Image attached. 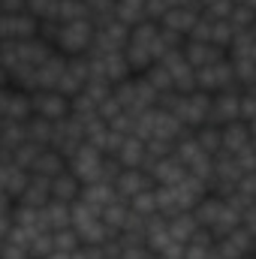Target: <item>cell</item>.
Returning <instances> with one entry per match:
<instances>
[{
	"instance_id": "obj_42",
	"label": "cell",
	"mask_w": 256,
	"mask_h": 259,
	"mask_svg": "<svg viewBox=\"0 0 256 259\" xmlns=\"http://www.w3.org/2000/svg\"><path fill=\"white\" fill-rule=\"evenodd\" d=\"M0 253H3V259H33V253H30V244L15 241V238H6Z\"/></svg>"
},
{
	"instance_id": "obj_51",
	"label": "cell",
	"mask_w": 256,
	"mask_h": 259,
	"mask_svg": "<svg viewBox=\"0 0 256 259\" xmlns=\"http://www.w3.org/2000/svg\"><path fill=\"white\" fill-rule=\"evenodd\" d=\"M253 238H256V232H253Z\"/></svg>"
},
{
	"instance_id": "obj_18",
	"label": "cell",
	"mask_w": 256,
	"mask_h": 259,
	"mask_svg": "<svg viewBox=\"0 0 256 259\" xmlns=\"http://www.w3.org/2000/svg\"><path fill=\"white\" fill-rule=\"evenodd\" d=\"M112 157H118L124 169H145V160H148V142L139 139L136 133H127L124 142H121V148H118V154H112Z\"/></svg>"
},
{
	"instance_id": "obj_1",
	"label": "cell",
	"mask_w": 256,
	"mask_h": 259,
	"mask_svg": "<svg viewBox=\"0 0 256 259\" xmlns=\"http://www.w3.org/2000/svg\"><path fill=\"white\" fill-rule=\"evenodd\" d=\"M163 58L160 49V24L157 21H142L133 27L130 33V46H127V61L133 66V72H148L151 66Z\"/></svg>"
},
{
	"instance_id": "obj_31",
	"label": "cell",
	"mask_w": 256,
	"mask_h": 259,
	"mask_svg": "<svg viewBox=\"0 0 256 259\" xmlns=\"http://www.w3.org/2000/svg\"><path fill=\"white\" fill-rule=\"evenodd\" d=\"M169 223H172V232L187 244L193 235L202 229V223H199V217H196V211H181V214H175V217H169Z\"/></svg>"
},
{
	"instance_id": "obj_37",
	"label": "cell",
	"mask_w": 256,
	"mask_h": 259,
	"mask_svg": "<svg viewBox=\"0 0 256 259\" xmlns=\"http://www.w3.org/2000/svg\"><path fill=\"white\" fill-rule=\"evenodd\" d=\"M84 18H91L88 0H61L58 21H84Z\"/></svg>"
},
{
	"instance_id": "obj_14",
	"label": "cell",
	"mask_w": 256,
	"mask_h": 259,
	"mask_svg": "<svg viewBox=\"0 0 256 259\" xmlns=\"http://www.w3.org/2000/svg\"><path fill=\"white\" fill-rule=\"evenodd\" d=\"M130 33H133L130 24H124L121 18H112V21H106V24L97 27V33H94V49H91V52H127Z\"/></svg>"
},
{
	"instance_id": "obj_12",
	"label": "cell",
	"mask_w": 256,
	"mask_h": 259,
	"mask_svg": "<svg viewBox=\"0 0 256 259\" xmlns=\"http://www.w3.org/2000/svg\"><path fill=\"white\" fill-rule=\"evenodd\" d=\"M241 97H244V88H229V91L214 94L208 124L226 127V124H232V121H241Z\"/></svg>"
},
{
	"instance_id": "obj_39",
	"label": "cell",
	"mask_w": 256,
	"mask_h": 259,
	"mask_svg": "<svg viewBox=\"0 0 256 259\" xmlns=\"http://www.w3.org/2000/svg\"><path fill=\"white\" fill-rule=\"evenodd\" d=\"M30 253H33V259H46L49 253H55V232L46 229V232L33 235L30 238Z\"/></svg>"
},
{
	"instance_id": "obj_33",
	"label": "cell",
	"mask_w": 256,
	"mask_h": 259,
	"mask_svg": "<svg viewBox=\"0 0 256 259\" xmlns=\"http://www.w3.org/2000/svg\"><path fill=\"white\" fill-rule=\"evenodd\" d=\"M196 133V139L202 142V148L208 151V154H220L223 151V127H217V124H202L199 130H193Z\"/></svg>"
},
{
	"instance_id": "obj_20",
	"label": "cell",
	"mask_w": 256,
	"mask_h": 259,
	"mask_svg": "<svg viewBox=\"0 0 256 259\" xmlns=\"http://www.w3.org/2000/svg\"><path fill=\"white\" fill-rule=\"evenodd\" d=\"M184 55H187V61H190L196 69H202V66H211V64H217V61H223L229 52H226V49H220V46L202 42V39H187Z\"/></svg>"
},
{
	"instance_id": "obj_5",
	"label": "cell",
	"mask_w": 256,
	"mask_h": 259,
	"mask_svg": "<svg viewBox=\"0 0 256 259\" xmlns=\"http://www.w3.org/2000/svg\"><path fill=\"white\" fill-rule=\"evenodd\" d=\"M175 157L184 163L187 172L199 175V178H205V181L211 184V175H214V154H208V151L202 148V142L196 139L193 130L178 142V145H175Z\"/></svg>"
},
{
	"instance_id": "obj_21",
	"label": "cell",
	"mask_w": 256,
	"mask_h": 259,
	"mask_svg": "<svg viewBox=\"0 0 256 259\" xmlns=\"http://www.w3.org/2000/svg\"><path fill=\"white\" fill-rule=\"evenodd\" d=\"M115 187H118V193L124 196V199H133V196L145 193V190H151L157 184H154V178H151L148 169H124L121 178L115 181Z\"/></svg>"
},
{
	"instance_id": "obj_40",
	"label": "cell",
	"mask_w": 256,
	"mask_h": 259,
	"mask_svg": "<svg viewBox=\"0 0 256 259\" xmlns=\"http://www.w3.org/2000/svg\"><path fill=\"white\" fill-rule=\"evenodd\" d=\"M58 9H61V0H27V12H33L39 21L58 18Z\"/></svg>"
},
{
	"instance_id": "obj_22",
	"label": "cell",
	"mask_w": 256,
	"mask_h": 259,
	"mask_svg": "<svg viewBox=\"0 0 256 259\" xmlns=\"http://www.w3.org/2000/svg\"><path fill=\"white\" fill-rule=\"evenodd\" d=\"M118 196H121V193H118V187H115L112 181H91V184H84V187H81V202H88V205H91V208H97L100 214H103V211L118 199Z\"/></svg>"
},
{
	"instance_id": "obj_13",
	"label": "cell",
	"mask_w": 256,
	"mask_h": 259,
	"mask_svg": "<svg viewBox=\"0 0 256 259\" xmlns=\"http://www.w3.org/2000/svg\"><path fill=\"white\" fill-rule=\"evenodd\" d=\"M88 142V133H84V121H78L75 115H69L64 121L55 124V139H52V148H58L66 160Z\"/></svg>"
},
{
	"instance_id": "obj_17",
	"label": "cell",
	"mask_w": 256,
	"mask_h": 259,
	"mask_svg": "<svg viewBox=\"0 0 256 259\" xmlns=\"http://www.w3.org/2000/svg\"><path fill=\"white\" fill-rule=\"evenodd\" d=\"M30 178H33V172L24 169V166H18L15 160H3L0 163V193H9V196L18 199V196L27 190Z\"/></svg>"
},
{
	"instance_id": "obj_44",
	"label": "cell",
	"mask_w": 256,
	"mask_h": 259,
	"mask_svg": "<svg viewBox=\"0 0 256 259\" xmlns=\"http://www.w3.org/2000/svg\"><path fill=\"white\" fill-rule=\"evenodd\" d=\"M3 15H15V12H27V0H3L0 3Z\"/></svg>"
},
{
	"instance_id": "obj_2",
	"label": "cell",
	"mask_w": 256,
	"mask_h": 259,
	"mask_svg": "<svg viewBox=\"0 0 256 259\" xmlns=\"http://www.w3.org/2000/svg\"><path fill=\"white\" fill-rule=\"evenodd\" d=\"M115 97L121 100V106H124L127 112H133V115H139V112H148V109L160 106V91L148 81V75H145V72L130 75L127 81L115 84Z\"/></svg>"
},
{
	"instance_id": "obj_9",
	"label": "cell",
	"mask_w": 256,
	"mask_h": 259,
	"mask_svg": "<svg viewBox=\"0 0 256 259\" xmlns=\"http://www.w3.org/2000/svg\"><path fill=\"white\" fill-rule=\"evenodd\" d=\"M0 118L9 121H30L33 118V94L18 84H3L0 94Z\"/></svg>"
},
{
	"instance_id": "obj_26",
	"label": "cell",
	"mask_w": 256,
	"mask_h": 259,
	"mask_svg": "<svg viewBox=\"0 0 256 259\" xmlns=\"http://www.w3.org/2000/svg\"><path fill=\"white\" fill-rule=\"evenodd\" d=\"M253 142V133H250V124L247 121H232V124H226L223 127V148L226 151H241V148H247Z\"/></svg>"
},
{
	"instance_id": "obj_6",
	"label": "cell",
	"mask_w": 256,
	"mask_h": 259,
	"mask_svg": "<svg viewBox=\"0 0 256 259\" xmlns=\"http://www.w3.org/2000/svg\"><path fill=\"white\" fill-rule=\"evenodd\" d=\"M187 39H202V42H211V46H220V49L229 52V46L235 39V27L229 24V18H214L208 12H202L199 24L193 27V33Z\"/></svg>"
},
{
	"instance_id": "obj_16",
	"label": "cell",
	"mask_w": 256,
	"mask_h": 259,
	"mask_svg": "<svg viewBox=\"0 0 256 259\" xmlns=\"http://www.w3.org/2000/svg\"><path fill=\"white\" fill-rule=\"evenodd\" d=\"M88 81H91V64H88V55H75V58L66 61V69H64V75H61L58 91L72 100V97H78V94L88 88Z\"/></svg>"
},
{
	"instance_id": "obj_32",
	"label": "cell",
	"mask_w": 256,
	"mask_h": 259,
	"mask_svg": "<svg viewBox=\"0 0 256 259\" xmlns=\"http://www.w3.org/2000/svg\"><path fill=\"white\" fill-rule=\"evenodd\" d=\"M127 217H130V199H124V196H118V199L103 211V220L109 223V229H112L115 235H121V229H124Z\"/></svg>"
},
{
	"instance_id": "obj_28",
	"label": "cell",
	"mask_w": 256,
	"mask_h": 259,
	"mask_svg": "<svg viewBox=\"0 0 256 259\" xmlns=\"http://www.w3.org/2000/svg\"><path fill=\"white\" fill-rule=\"evenodd\" d=\"M64 169H69V160H66L58 148H52V145L39 154V160H36V166H33V172H36V175H49V178L61 175Z\"/></svg>"
},
{
	"instance_id": "obj_19",
	"label": "cell",
	"mask_w": 256,
	"mask_h": 259,
	"mask_svg": "<svg viewBox=\"0 0 256 259\" xmlns=\"http://www.w3.org/2000/svg\"><path fill=\"white\" fill-rule=\"evenodd\" d=\"M199 18H202V3H187V6H175V9H169V15H166L160 24H166V27H172V30L190 36L193 27L199 24Z\"/></svg>"
},
{
	"instance_id": "obj_36",
	"label": "cell",
	"mask_w": 256,
	"mask_h": 259,
	"mask_svg": "<svg viewBox=\"0 0 256 259\" xmlns=\"http://www.w3.org/2000/svg\"><path fill=\"white\" fill-rule=\"evenodd\" d=\"M229 24H232L235 30H250L256 24V6L235 0V6H232V12H229Z\"/></svg>"
},
{
	"instance_id": "obj_35",
	"label": "cell",
	"mask_w": 256,
	"mask_h": 259,
	"mask_svg": "<svg viewBox=\"0 0 256 259\" xmlns=\"http://www.w3.org/2000/svg\"><path fill=\"white\" fill-rule=\"evenodd\" d=\"M130 208H133L136 214H142V217H154V214H160V202H157V187H151V190H145V193L133 196V199H130Z\"/></svg>"
},
{
	"instance_id": "obj_46",
	"label": "cell",
	"mask_w": 256,
	"mask_h": 259,
	"mask_svg": "<svg viewBox=\"0 0 256 259\" xmlns=\"http://www.w3.org/2000/svg\"><path fill=\"white\" fill-rule=\"evenodd\" d=\"M46 259H72V253L69 250H55V253H49Z\"/></svg>"
},
{
	"instance_id": "obj_24",
	"label": "cell",
	"mask_w": 256,
	"mask_h": 259,
	"mask_svg": "<svg viewBox=\"0 0 256 259\" xmlns=\"http://www.w3.org/2000/svg\"><path fill=\"white\" fill-rule=\"evenodd\" d=\"M52 199H55V193H52V178L49 175H36V172H33L27 190L18 196L21 205H33V208H46Z\"/></svg>"
},
{
	"instance_id": "obj_45",
	"label": "cell",
	"mask_w": 256,
	"mask_h": 259,
	"mask_svg": "<svg viewBox=\"0 0 256 259\" xmlns=\"http://www.w3.org/2000/svg\"><path fill=\"white\" fill-rule=\"evenodd\" d=\"M238 190H241L244 196H250V199H256V172H247V175L241 178Z\"/></svg>"
},
{
	"instance_id": "obj_30",
	"label": "cell",
	"mask_w": 256,
	"mask_h": 259,
	"mask_svg": "<svg viewBox=\"0 0 256 259\" xmlns=\"http://www.w3.org/2000/svg\"><path fill=\"white\" fill-rule=\"evenodd\" d=\"M21 142H27V121H9L0 118V148H18Z\"/></svg>"
},
{
	"instance_id": "obj_48",
	"label": "cell",
	"mask_w": 256,
	"mask_h": 259,
	"mask_svg": "<svg viewBox=\"0 0 256 259\" xmlns=\"http://www.w3.org/2000/svg\"><path fill=\"white\" fill-rule=\"evenodd\" d=\"M238 3H250V6H256V0H238Z\"/></svg>"
},
{
	"instance_id": "obj_43",
	"label": "cell",
	"mask_w": 256,
	"mask_h": 259,
	"mask_svg": "<svg viewBox=\"0 0 256 259\" xmlns=\"http://www.w3.org/2000/svg\"><path fill=\"white\" fill-rule=\"evenodd\" d=\"M253 118H256V97L244 91V97H241V121H247V124H250Z\"/></svg>"
},
{
	"instance_id": "obj_10",
	"label": "cell",
	"mask_w": 256,
	"mask_h": 259,
	"mask_svg": "<svg viewBox=\"0 0 256 259\" xmlns=\"http://www.w3.org/2000/svg\"><path fill=\"white\" fill-rule=\"evenodd\" d=\"M106 157H109V154H106L103 148H97V145L84 142V145L69 157V169H72L84 184H91V181H100V172H103Z\"/></svg>"
},
{
	"instance_id": "obj_4",
	"label": "cell",
	"mask_w": 256,
	"mask_h": 259,
	"mask_svg": "<svg viewBox=\"0 0 256 259\" xmlns=\"http://www.w3.org/2000/svg\"><path fill=\"white\" fill-rule=\"evenodd\" d=\"M94 21L84 18V21H61V30H58V39H55V49L64 52L69 58L75 55H88L94 49Z\"/></svg>"
},
{
	"instance_id": "obj_15",
	"label": "cell",
	"mask_w": 256,
	"mask_h": 259,
	"mask_svg": "<svg viewBox=\"0 0 256 259\" xmlns=\"http://www.w3.org/2000/svg\"><path fill=\"white\" fill-rule=\"evenodd\" d=\"M39 18L33 12H15V15H3L0 18V36L3 39H15V42H24V39H36L39 36Z\"/></svg>"
},
{
	"instance_id": "obj_27",
	"label": "cell",
	"mask_w": 256,
	"mask_h": 259,
	"mask_svg": "<svg viewBox=\"0 0 256 259\" xmlns=\"http://www.w3.org/2000/svg\"><path fill=\"white\" fill-rule=\"evenodd\" d=\"M42 214H46V223H49L52 232H55V229H66V226H72V202L52 199V202L42 208Z\"/></svg>"
},
{
	"instance_id": "obj_34",
	"label": "cell",
	"mask_w": 256,
	"mask_h": 259,
	"mask_svg": "<svg viewBox=\"0 0 256 259\" xmlns=\"http://www.w3.org/2000/svg\"><path fill=\"white\" fill-rule=\"evenodd\" d=\"M27 139L39 142V145H52V139H55V121H46V118L33 115L27 121Z\"/></svg>"
},
{
	"instance_id": "obj_11",
	"label": "cell",
	"mask_w": 256,
	"mask_h": 259,
	"mask_svg": "<svg viewBox=\"0 0 256 259\" xmlns=\"http://www.w3.org/2000/svg\"><path fill=\"white\" fill-rule=\"evenodd\" d=\"M196 72H199V91L220 94V91H229V88H241L238 78H235V66L229 61V55L223 61H217V64L196 69Z\"/></svg>"
},
{
	"instance_id": "obj_8",
	"label": "cell",
	"mask_w": 256,
	"mask_h": 259,
	"mask_svg": "<svg viewBox=\"0 0 256 259\" xmlns=\"http://www.w3.org/2000/svg\"><path fill=\"white\" fill-rule=\"evenodd\" d=\"M253 253H256L253 232L244 229V226H238L235 232L217 238V244L211 250V259H247V256H253Z\"/></svg>"
},
{
	"instance_id": "obj_3",
	"label": "cell",
	"mask_w": 256,
	"mask_h": 259,
	"mask_svg": "<svg viewBox=\"0 0 256 259\" xmlns=\"http://www.w3.org/2000/svg\"><path fill=\"white\" fill-rule=\"evenodd\" d=\"M72 229L78 232L81 244H106L109 238H115V232L109 229V223L103 220V214L97 208H91L88 202H72Z\"/></svg>"
},
{
	"instance_id": "obj_7",
	"label": "cell",
	"mask_w": 256,
	"mask_h": 259,
	"mask_svg": "<svg viewBox=\"0 0 256 259\" xmlns=\"http://www.w3.org/2000/svg\"><path fill=\"white\" fill-rule=\"evenodd\" d=\"M33 115L46 118V121H64L72 115V100L61 94L58 88H42V91H33Z\"/></svg>"
},
{
	"instance_id": "obj_41",
	"label": "cell",
	"mask_w": 256,
	"mask_h": 259,
	"mask_svg": "<svg viewBox=\"0 0 256 259\" xmlns=\"http://www.w3.org/2000/svg\"><path fill=\"white\" fill-rule=\"evenodd\" d=\"M81 247V238H78V232L72 229V226H66V229H55V250H78Z\"/></svg>"
},
{
	"instance_id": "obj_47",
	"label": "cell",
	"mask_w": 256,
	"mask_h": 259,
	"mask_svg": "<svg viewBox=\"0 0 256 259\" xmlns=\"http://www.w3.org/2000/svg\"><path fill=\"white\" fill-rule=\"evenodd\" d=\"M250 133H253V145H256V118L250 121Z\"/></svg>"
},
{
	"instance_id": "obj_38",
	"label": "cell",
	"mask_w": 256,
	"mask_h": 259,
	"mask_svg": "<svg viewBox=\"0 0 256 259\" xmlns=\"http://www.w3.org/2000/svg\"><path fill=\"white\" fill-rule=\"evenodd\" d=\"M145 75H148V81H151V84H154L160 94H169V91H175V78H172V72H169V66H166V64H160V61H157V64L145 72Z\"/></svg>"
},
{
	"instance_id": "obj_23",
	"label": "cell",
	"mask_w": 256,
	"mask_h": 259,
	"mask_svg": "<svg viewBox=\"0 0 256 259\" xmlns=\"http://www.w3.org/2000/svg\"><path fill=\"white\" fill-rule=\"evenodd\" d=\"M184 175H187V169H184V163H181L175 154H169V157H163V160H157V163L151 166V178H154V184H160V187L178 184Z\"/></svg>"
},
{
	"instance_id": "obj_49",
	"label": "cell",
	"mask_w": 256,
	"mask_h": 259,
	"mask_svg": "<svg viewBox=\"0 0 256 259\" xmlns=\"http://www.w3.org/2000/svg\"><path fill=\"white\" fill-rule=\"evenodd\" d=\"M154 259H169V256H160V253H154Z\"/></svg>"
},
{
	"instance_id": "obj_50",
	"label": "cell",
	"mask_w": 256,
	"mask_h": 259,
	"mask_svg": "<svg viewBox=\"0 0 256 259\" xmlns=\"http://www.w3.org/2000/svg\"><path fill=\"white\" fill-rule=\"evenodd\" d=\"M106 259H124V256H106Z\"/></svg>"
},
{
	"instance_id": "obj_29",
	"label": "cell",
	"mask_w": 256,
	"mask_h": 259,
	"mask_svg": "<svg viewBox=\"0 0 256 259\" xmlns=\"http://www.w3.org/2000/svg\"><path fill=\"white\" fill-rule=\"evenodd\" d=\"M115 15H118L124 24L136 27V24L148 21V0H118V3H115Z\"/></svg>"
},
{
	"instance_id": "obj_25",
	"label": "cell",
	"mask_w": 256,
	"mask_h": 259,
	"mask_svg": "<svg viewBox=\"0 0 256 259\" xmlns=\"http://www.w3.org/2000/svg\"><path fill=\"white\" fill-rule=\"evenodd\" d=\"M81 187H84V181L72 169H64L61 175L52 178V193H55V199H64V202H78L81 199Z\"/></svg>"
}]
</instances>
